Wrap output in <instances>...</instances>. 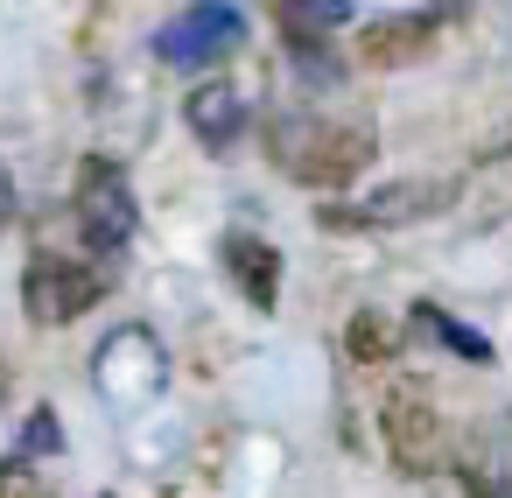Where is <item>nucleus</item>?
<instances>
[{
    "mask_svg": "<svg viewBox=\"0 0 512 498\" xmlns=\"http://www.w3.org/2000/svg\"><path fill=\"white\" fill-rule=\"evenodd\" d=\"M267 155L281 162V176L309 183V190H344L372 169L379 155V134L372 120H330V113H281L267 127Z\"/></svg>",
    "mask_w": 512,
    "mask_h": 498,
    "instance_id": "obj_1",
    "label": "nucleus"
},
{
    "mask_svg": "<svg viewBox=\"0 0 512 498\" xmlns=\"http://www.w3.org/2000/svg\"><path fill=\"white\" fill-rule=\"evenodd\" d=\"M379 428H386V456L400 477H435L449 470V421L435 407V386L428 379H393L379 393Z\"/></svg>",
    "mask_w": 512,
    "mask_h": 498,
    "instance_id": "obj_2",
    "label": "nucleus"
},
{
    "mask_svg": "<svg viewBox=\"0 0 512 498\" xmlns=\"http://www.w3.org/2000/svg\"><path fill=\"white\" fill-rule=\"evenodd\" d=\"M456 204V183L449 176H393V183H372L344 204H323L316 218L330 232H393V225H414V218H435Z\"/></svg>",
    "mask_w": 512,
    "mask_h": 498,
    "instance_id": "obj_3",
    "label": "nucleus"
},
{
    "mask_svg": "<svg viewBox=\"0 0 512 498\" xmlns=\"http://www.w3.org/2000/svg\"><path fill=\"white\" fill-rule=\"evenodd\" d=\"M239 43H246V15L232 8V0H197V8H183L176 22L155 29V57L176 64V71H211Z\"/></svg>",
    "mask_w": 512,
    "mask_h": 498,
    "instance_id": "obj_4",
    "label": "nucleus"
},
{
    "mask_svg": "<svg viewBox=\"0 0 512 498\" xmlns=\"http://www.w3.org/2000/svg\"><path fill=\"white\" fill-rule=\"evenodd\" d=\"M99 295H106V274L85 267V260H64V253H36L29 274H22V309H29V323H43V330L78 323L85 309H99Z\"/></svg>",
    "mask_w": 512,
    "mask_h": 498,
    "instance_id": "obj_5",
    "label": "nucleus"
},
{
    "mask_svg": "<svg viewBox=\"0 0 512 498\" xmlns=\"http://www.w3.org/2000/svg\"><path fill=\"white\" fill-rule=\"evenodd\" d=\"M78 232H85V246L92 253H127L134 246V225H141V211H134V183L106 162V155H92L85 169H78Z\"/></svg>",
    "mask_w": 512,
    "mask_h": 498,
    "instance_id": "obj_6",
    "label": "nucleus"
},
{
    "mask_svg": "<svg viewBox=\"0 0 512 498\" xmlns=\"http://www.w3.org/2000/svg\"><path fill=\"white\" fill-rule=\"evenodd\" d=\"M92 379H99V393H106V400H120V407H148V400L162 393V379H169V358H162L155 330L127 323V330H113V337L99 344Z\"/></svg>",
    "mask_w": 512,
    "mask_h": 498,
    "instance_id": "obj_7",
    "label": "nucleus"
},
{
    "mask_svg": "<svg viewBox=\"0 0 512 498\" xmlns=\"http://www.w3.org/2000/svg\"><path fill=\"white\" fill-rule=\"evenodd\" d=\"M435 22L442 15H372L358 29V64L365 71H407L428 43H435Z\"/></svg>",
    "mask_w": 512,
    "mask_h": 498,
    "instance_id": "obj_8",
    "label": "nucleus"
},
{
    "mask_svg": "<svg viewBox=\"0 0 512 498\" xmlns=\"http://www.w3.org/2000/svg\"><path fill=\"white\" fill-rule=\"evenodd\" d=\"M183 120H190V134L218 155V148H232V141L253 127V99H246L232 78H211V85H197V92L183 99Z\"/></svg>",
    "mask_w": 512,
    "mask_h": 498,
    "instance_id": "obj_9",
    "label": "nucleus"
},
{
    "mask_svg": "<svg viewBox=\"0 0 512 498\" xmlns=\"http://www.w3.org/2000/svg\"><path fill=\"white\" fill-rule=\"evenodd\" d=\"M225 274L246 288V302L260 316H274V302H281V253L260 232H225Z\"/></svg>",
    "mask_w": 512,
    "mask_h": 498,
    "instance_id": "obj_10",
    "label": "nucleus"
},
{
    "mask_svg": "<svg viewBox=\"0 0 512 498\" xmlns=\"http://www.w3.org/2000/svg\"><path fill=\"white\" fill-rule=\"evenodd\" d=\"M344 22H351V0H281V29H288V36L330 43Z\"/></svg>",
    "mask_w": 512,
    "mask_h": 498,
    "instance_id": "obj_11",
    "label": "nucleus"
},
{
    "mask_svg": "<svg viewBox=\"0 0 512 498\" xmlns=\"http://www.w3.org/2000/svg\"><path fill=\"white\" fill-rule=\"evenodd\" d=\"M414 330H428L435 344H449V351H456V358H470V365H491V358H498L477 330H463V323H456V316H442L435 302H421V309H414Z\"/></svg>",
    "mask_w": 512,
    "mask_h": 498,
    "instance_id": "obj_12",
    "label": "nucleus"
},
{
    "mask_svg": "<svg viewBox=\"0 0 512 498\" xmlns=\"http://www.w3.org/2000/svg\"><path fill=\"white\" fill-rule=\"evenodd\" d=\"M449 470H456V484H463L470 498H512V477H505V463H498V456H484V449H463V456H449Z\"/></svg>",
    "mask_w": 512,
    "mask_h": 498,
    "instance_id": "obj_13",
    "label": "nucleus"
},
{
    "mask_svg": "<svg viewBox=\"0 0 512 498\" xmlns=\"http://www.w3.org/2000/svg\"><path fill=\"white\" fill-rule=\"evenodd\" d=\"M344 351H351L358 365H386V358L400 351V337H393V323H386V316H372V309H365V316H351Z\"/></svg>",
    "mask_w": 512,
    "mask_h": 498,
    "instance_id": "obj_14",
    "label": "nucleus"
},
{
    "mask_svg": "<svg viewBox=\"0 0 512 498\" xmlns=\"http://www.w3.org/2000/svg\"><path fill=\"white\" fill-rule=\"evenodd\" d=\"M0 498H50L36 456H8V463H0Z\"/></svg>",
    "mask_w": 512,
    "mask_h": 498,
    "instance_id": "obj_15",
    "label": "nucleus"
},
{
    "mask_svg": "<svg viewBox=\"0 0 512 498\" xmlns=\"http://www.w3.org/2000/svg\"><path fill=\"white\" fill-rule=\"evenodd\" d=\"M57 449H64V428H57L50 407H36L29 428H22V449H15V456H57Z\"/></svg>",
    "mask_w": 512,
    "mask_h": 498,
    "instance_id": "obj_16",
    "label": "nucleus"
},
{
    "mask_svg": "<svg viewBox=\"0 0 512 498\" xmlns=\"http://www.w3.org/2000/svg\"><path fill=\"white\" fill-rule=\"evenodd\" d=\"M15 211H22V190H15V176H8V169H0V232L15 225Z\"/></svg>",
    "mask_w": 512,
    "mask_h": 498,
    "instance_id": "obj_17",
    "label": "nucleus"
}]
</instances>
